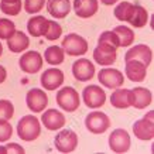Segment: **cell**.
<instances>
[{
    "instance_id": "4fadbf2b",
    "label": "cell",
    "mask_w": 154,
    "mask_h": 154,
    "mask_svg": "<svg viewBox=\"0 0 154 154\" xmlns=\"http://www.w3.org/2000/svg\"><path fill=\"white\" fill-rule=\"evenodd\" d=\"M40 81L45 91H55L64 84V72L58 68H48L41 74Z\"/></svg>"
},
{
    "instance_id": "44dd1931",
    "label": "cell",
    "mask_w": 154,
    "mask_h": 154,
    "mask_svg": "<svg viewBox=\"0 0 154 154\" xmlns=\"http://www.w3.org/2000/svg\"><path fill=\"white\" fill-rule=\"evenodd\" d=\"M30 45V38L27 34H24L23 31H16L11 37L7 40V47L11 52L14 54H20L24 50H27Z\"/></svg>"
},
{
    "instance_id": "ba28073f",
    "label": "cell",
    "mask_w": 154,
    "mask_h": 154,
    "mask_svg": "<svg viewBox=\"0 0 154 154\" xmlns=\"http://www.w3.org/2000/svg\"><path fill=\"white\" fill-rule=\"evenodd\" d=\"M26 103H27V107L31 112L41 113L45 110V107L48 105V96L42 89H30L26 95Z\"/></svg>"
},
{
    "instance_id": "4316f807",
    "label": "cell",
    "mask_w": 154,
    "mask_h": 154,
    "mask_svg": "<svg viewBox=\"0 0 154 154\" xmlns=\"http://www.w3.org/2000/svg\"><path fill=\"white\" fill-rule=\"evenodd\" d=\"M133 10H134V5L130 3V2H122L115 7V17H116L119 21H126L129 23L131 19V14H133Z\"/></svg>"
},
{
    "instance_id": "836d02e7",
    "label": "cell",
    "mask_w": 154,
    "mask_h": 154,
    "mask_svg": "<svg viewBox=\"0 0 154 154\" xmlns=\"http://www.w3.org/2000/svg\"><path fill=\"white\" fill-rule=\"evenodd\" d=\"M13 136V127L9 122L2 120L0 122V143L2 141H7Z\"/></svg>"
},
{
    "instance_id": "3957f363",
    "label": "cell",
    "mask_w": 154,
    "mask_h": 154,
    "mask_svg": "<svg viewBox=\"0 0 154 154\" xmlns=\"http://www.w3.org/2000/svg\"><path fill=\"white\" fill-rule=\"evenodd\" d=\"M62 50L69 57H81L85 55L88 51V41L79 34L71 33L62 40Z\"/></svg>"
},
{
    "instance_id": "9a60e30c",
    "label": "cell",
    "mask_w": 154,
    "mask_h": 154,
    "mask_svg": "<svg viewBox=\"0 0 154 154\" xmlns=\"http://www.w3.org/2000/svg\"><path fill=\"white\" fill-rule=\"evenodd\" d=\"M116 48L110 47V45H99L94 50V60L96 64L103 66L113 65L116 62Z\"/></svg>"
},
{
    "instance_id": "9c48e42d",
    "label": "cell",
    "mask_w": 154,
    "mask_h": 154,
    "mask_svg": "<svg viewBox=\"0 0 154 154\" xmlns=\"http://www.w3.org/2000/svg\"><path fill=\"white\" fill-rule=\"evenodd\" d=\"M98 81L107 89H117L120 88L125 82V75L122 74L119 69L113 68H103L99 71Z\"/></svg>"
},
{
    "instance_id": "e0dca14e",
    "label": "cell",
    "mask_w": 154,
    "mask_h": 154,
    "mask_svg": "<svg viewBox=\"0 0 154 154\" xmlns=\"http://www.w3.org/2000/svg\"><path fill=\"white\" fill-rule=\"evenodd\" d=\"M99 9L98 0H74V11L81 19L92 17Z\"/></svg>"
},
{
    "instance_id": "5b68a950",
    "label": "cell",
    "mask_w": 154,
    "mask_h": 154,
    "mask_svg": "<svg viewBox=\"0 0 154 154\" xmlns=\"http://www.w3.org/2000/svg\"><path fill=\"white\" fill-rule=\"evenodd\" d=\"M85 127L94 134H102L110 127V119L102 112H92L85 117Z\"/></svg>"
},
{
    "instance_id": "74e56055",
    "label": "cell",
    "mask_w": 154,
    "mask_h": 154,
    "mask_svg": "<svg viewBox=\"0 0 154 154\" xmlns=\"http://www.w3.org/2000/svg\"><path fill=\"white\" fill-rule=\"evenodd\" d=\"M0 154H7V151H6V146H0Z\"/></svg>"
},
{
    "instance_id": "5bb4252c",
    "label": "cell",
    "mask_w": 154,
    "mask_h": 154,
    "mask_svg": "<svg viewBox=\"0 0 154 154\" xmlns=\"http://www.w3.org/2000/svg\"><path fill=\"white\" fill-rule=\"evenodd\" d=\"M20 68L27 74H35L42 68V57L37 51H28L20 57Z\"/></svg>"
},
{
    "instance_id": "ffe728a7",
    "label": "cell",
    "mask_w": 154,
    "mask_h": 154,
    "mask_svg": "<svg viewBox=\"0 0 154 154\" xmlns=\"http://www.w3.org/2000/svg\"><path fill=\"white\" fill-rule=\"evenodd\" d=\"M47 11L54 19H65L71 11L69 0H47Z\"/></svg>"
},
{
    "instance_id": "cb8c5ba5",
    "label": "cell",
    "mask_w": 154,
    "mask_h": 154,
    "mask_svg": "<svg viewBox=\"0 0 154 154\" xmlns=\"http://www.w3.org/2000/svg\"><path fill=\"white\" fill-rule=\"evenodd\" d=\"M44 58H45V62L50 64V65H60L64 62L65 60V52L62 50V47H58V45H51L48 47L44 52Z\"/></svg>"
},
{
    "instance_id": "ab89813d",
    "label": "cell",
    "mask_w": 154,
    "mask_h": 154,
    "mask_svg": "<svg viewBox=\"0 0 154 154\" xmlns=\"http://www.w3.org/2000/svg\"><path fill=\"white\" fill-rule=\"evenodd\" d=\"M2 52H3V45H2V42H0V55H2Z\"/></svg>"
},
{
    "instance_id": "603a6c76",
    "label": "cell",
    "mask_w": 154,
    "mask_h": 154,
    "mask_svg": "<svg viewBox=\"0 0 154 154\" xmlns=\"http://www.w3.org/2000/svg\"><path fill=\"white\" fill-rule=\"evenodd\" d=\"M48 30V20L44 16H34L27 21V31L33 37L45 35Z\"/></svg>"
},
{
    "instance_id": "8d00e7d4",
    "label": "cell",
    "mask_w": 154,
    "mask_h": 154,
    "mask_svg": "<svg viewBox=\"0 0 154 154\" xmlns=\"http://www.w3.org/2000/svg\"><path fill=\"white\" fill-rule=\"evenodd\" d=\"M100 2L106 6H112V5H115V3H117V0H100Z\"/></svg>"
},
{
    "instance_id": "83f0119b",
    "label": "cell",
    "mask_w": 154,
    "mask_h": 154,
    "mask_svg": "<svg viewBox=\"0 0 154 154\" xmlns=\"http://www.w3.org/2000/svg\"><path fill=\"white\" fill-rule=\"evenodd\" d=\"M16 31V24L11 20L0 19V40H9Z\"/></svg>"
},
{
    "instance_id": "d4e9b609",
    "label": "cell",
    "mask_w": 154,
    "mask_h": 154,
    "mask_svg": "<svg viewBox=\"0 0 154 154\" xmlns=\"http://www.w3.org/2000/svg\"><path fill=\"white\" fill-rule=\"evenodd\" d=\"M112 31L116 34L120 47H129V45H131L134 42V33H133L131 28L126 27V26H117V27L113 28Z\"/></svg>"
},
{
    "instance_id": "52a82bcc",
    "label": "cell",
    "mask_w": 154,
    "mask_h": 154,
    "mask_svg": "<svg viewBox=\"0 0 154 154\" xmlns=\"http://www.w3.org/2000/svg\"><path fill=\"white\" fill-rule=\"evenodd\" d=\"M54 143L60 153H72L78 146V134L71 129H64L55 136Z\"/></svg>"
},
{
    "instance_id": "30bf717a",
    "label": "cell",
    "mask_w": 154,
    "mask_h": 154,
    "mask_svg": "<svg viewBox=\"0 0 154 154\" xmlns=\"http://www.w3.org/2000/svg\"><path fill=\"white\" fill-rule=\"evenodd\" d=\"M130 136L125 129H116L109 136V147L113 153H126L130 149Z\"/></svg>"
},
{
    "instance_id": "2e32d148",
    "label": "cell",
    "mask_w": 154,
    "mask_h": 154,
    "mask_svg": "<svg viewBox=\"0 0 154 154\" xmlns=\"http://www.w3.org/2000/svg\"><path fill=\"white\" fill-rule=\"evenodd\" d=\"M41 122L48 130H60L65 125V116L57 109H48L42 113Z\"/></svg>"
},
{
    "instance_id": "d6986e66",
    "label": "cell",
    "mask_w": 154,
    "mask_h": 154,
    "mask_svg": "<svg viewBox=\"0 0 154 154\" xmlns=\"http://www.w3.org/2000/svg\"><path fill=\"white\" fill-rule=\"evenodd\" d=\"M153 102V94L147 88H134L131 89V106L136 109H144Z\"/></svg>"
},
{
    "instance_id": "ac0fdd59",
    "label": "cell",
    "mask_w": 154,
    "mask_h": 154,
    "mask_svg": "<svg viewBox=\"0 0 154 154\" xmlns=\"http://www.w3.org/2000/svg\"><path fill=\"white\" fill-rule=\"evenodd\" d=\"M127 79L131 82H141L146 79L147 75V66L139 61H126V68H125Z\"/></svg>"
},
{
    "instance_id": "f35d334b",
    "label": "cell",
    "mask_w": 154,
    "mask_h": 154,
    "mask_svg": "<svg viewBox=\"0 0 154 154\" xmlns=\"http://www.w3.org/2000/svg\"><path fill=\"white\" fill-rule=\"evenodd\" d=\"M2 2H6V3H11V2H17V0H2Z\"/></svg>"
},
{
    "instance_id": "484cf974",
    "label": "cell",
    "mask_w": 154,
    "mask_h": 154,
    "mask_svg": "<svg viewBox=\"0 0 154 154\" xmlns=\"http://www.w3.org/2000/svg\"><path fill=\"white\" fill-rule=\"evenodd\" d=\"M147 21H149L147 10L140 5H134V10H133V14H131V19L129 23L136 28H141L147 24Z\"/></svg>"
},
{
    "instance_id": "7a4b0ae2",
    "label": "cell",
    "mask_w": 154,
    "mask_h": 154,
    "mask_svg": "<svg viewBox=\"0 0 154 154\" xmlns=\"http://www.w3.org/2000/svg\"><path fill=\"white\" fill-rule=\"evenodd\" d=\"M55 100L58 103V106L68 113L75 112L81 105L79 94L72 86H64L62 89H60L57 92Z\"/></svg>"
},
{
    "instance_id": "4dcf8cb0",
    "label": "cell",
    "mask_w": 154,
    "mask_h": 154,
    "mask_svg": "<svg viewBox=\"0 0 154 154\" xmlns=\"http://www.w3.org/2000/svg\"><path fill=\"white\" fill-rule=\"evenodd\" d=\"M14 115V106L13 103L7 100V99H2L0 100V122L5 120L9 122Z\"/></svg>"
},
{
    "instance_id": "6da1fadb",
    "label": "cell",
    "mask_w": 154,
    "mask_h": 154,
    "mask_svg": "<svg viewBox=\"0 0 154 154\" xmlns=\"http://www.w3.org/2000/svg\"><path fill=\"white\" fill-rule=\"evenodd\" d=\"M40 133H41V125L34 115H26L17 123V134L24 141L35 140Z\"/></svg>"
},
{
    "instance_id": "277c9868",
    "label": "cell",
    "mask_w": 154,
    "mask_h": 154,
    "mask_svg": "<svg viewBox=\"0 0 154 154\" xmlns=\"http://www.w3.org/2000/svg\"><path fill=\"white\" fill-rule=\"evenodd\" d=\"M82 100L89 109H98L106 102V92L98 85H89L82 91Z\"/></svg>"
},
{
    "instance_id": "8fae6325",
    "label": "cell",
    "mask_w": 154,
    "mask_h": 154,
    "mask_svg": "<svg viewBox=\"0 0 154 154\" xmlns=\"http://www.w3.org/2000/svg\"><path fill=\"white\" fill-rule=\"evenodd\" d=\"M72 75L81 82L91 81L95 76V65L86 58H79L72 64Z\"/></svg>"
},
{
    "instance_id": "1f68e13d",
    "label": "cell",
    "mask_w": 154,
    "mask_h": 154,
    "mask_svg": "<svg viewBox=\"0 0 154 154\" xmlns=\"http://www.w3.org/2000/svg\"><path fill=\"white\" fill-rule=\"evenodd\" d=\"M61 34H62V27L58 23H55L54 20H48V30L45 33V35H44L45 40L55 41V40H58L61 37Z\"/></svg>"
},
{
    "instance_id": "f546056e",
    "label": "cell",
    "mask_w": 154,
    "mask_h": 154,
    "mask_svg": "<svg viewBox=\"0 0 154 154\" xmlns=\"http://www.w3.org/2000/svg\"><path fill=\"white\" fill-rule=\"evenodd\" d=\"M23 7V2L17 0V2H11V3H6V2H0V10L7 16H17L21 11Z\"/></svg>"
},
{
    "instance_id": "7402d4cb",
    "label": "cell",
    "mask_w": 154,
    "mask_h": 154,
    "mask_svg": "<svg viewBox=\"0 0 154 154\" xmlns=\"http://www.w3.org/2000/svg\"><path fill=\"white\" fill-rule=\"evenodd\" d=\"M110 103L116 109H127L131 106V89H120L113 91L110 96Z\"/></svg>"
},
{
    "instance_id": "e575fe53",
    "label": "cell",
    "mask_w": 154,
    "mask_h": 154,
    "mask_svg": "<svg viewBox=\"0 0 154 154\" xmlns=\"http://www.w3.org/2000/svg\"><path fill=\"white\" fill-rule=\"evenodd\" d=\"M6 151H7V154H10V153L24 154L26 153V150H24L20 144H17V143H9V144L6 146Z\"/></svg>"
},
{
    "instance_id": "d590c367",
    "label": "cell",
    "mask_w": 154,
    "mask_h": 154,
    "mask_svg": "<svg viewBox=\"0 0 154 154\" xmlns=\"http://www.w3.org/2000/svg\"><path fill=\"white\" fill-rule=\"evenodd\" d=\"M6 78H7V71H6L5 66L0 65V84H3L6 81Z\"/></svg>"
},
{
    "instance_id": "7c38bea8",
    "label": "cell",
    "mask_w": 154,
    "mask_h": 154,
    "mask_svg": "<svg viewBox=\"0 0 154 154\" xmlns=\"http://www.w3.org/2000/svg\"><path fill=\"white\" fill-rule=\"evenodd\" d=\"M126 61H139L141 64H144L146 66H149L153 61V51L149 45L146 44H139L131 47L125 55V62Z\"/></svg>"
},
{
    "instance_id": "d6a6232c",
    "label": "cell",
    "mask_w": 154,
    "mask_h": 154,
    "mask_svg": "<svg viewBox=\"0 0 154 154\" xmlns=\"http://www.w3.org/2000/svg\"><path fill=\"white\" fill-rule=\"evenodd\" d=\"M45 6V0H24V11L28 14H35L41 11Z\"/></svg>"
},
{
    "instance_id": "8992f818",
    "label": "cell",
    "mask_w": 154,
    "mask_h": 154,
    "mask_svg": "<svg viewBox=\"0 0 154 154\" xmlns=\"http://www.w3.org/2000/svg\"><path fill=\"white\" fill-rule=\"evenodd\" d=\"M153 116L154 112H149V115H146L143 119L134 122L133 125V133L139 140H153L154 137V123H153Z\"/></svg>"
},
{
    "instance_id": "f1b7e54d",
    "label": "cell",
    "mask_w": 154,
    "mask_h": 154,
    "mask_svg": "<svg viewBox=\"0 0 154 154\" xmlns=\"http://www.w3.org/2000/svg\"><path fill=\"white\" fill-rule=\"evenodd\" d=\"M98 44L99 45H110V47L116 48V50L120 47L119 40H117L116 34L113 33V31H103V33L99 35Z\"/></svg>"
}]
</instances>
